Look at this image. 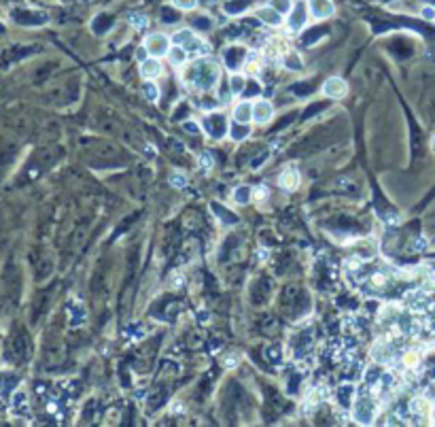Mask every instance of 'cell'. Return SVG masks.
Returning a JSON list of instances; mask_svg holds the SVG:
<instances>
[{
	"label": "cell",
	"instance_id": "6da1fadb",
	"mask_svg": "<svg viewBox=\"0 0 435 427\" xmlns=\"http://www.w3.org/2000/svg\"><path fill=\"white\" fill-rule=\"evenodd\" d=\"M183 68V83L195 92H210L221 81V66L210 56L193 57Z\"/></svg>",
	"mask_w": 435,
	"mask_h": 427
},
{
	"label": "cell",
	"instance_id": "7a4b0ae2",
	"mask_svg": "<svg viewBox=\"0 0 435 427\" xmlns=\"http://www.w3.org/2000/svg\"><path fill=\"white\" fill-rule=\"evenodd\" d=\"M350 412L352 419L357 421L359 425H372L376 421V414H378V400L372 393V389H365L361 391L350 404Z\"/></svg>",
	"mask_w": 435,
	"mask_h": 427
},
{
	"label": "cell",
	"instance_id": "3957f363",
	"mask_svg": "<svg viewBox=\"0 0 435 427\" xmlns=\"http://www.w3.org/2000/svg\"><path fill=\"white\" fill-rule=\"evenodd\" d=\"M202 132H206L212 140H221L227 134V119L221 111H208L202 121Z\"/></svg>",
	"mask_w": 435,
	"mask_h": 427
},
{
	"label": "cell",
	"instance_id": "277c9868",
	"mask_svg": "<svg viewBox=\"0 0 435 427\" xmlns=\"http://www.w3.org/2000/svg\"><path fill=\"white\" fill-rule=\"evenodd\" d=\"M308 2H304V0H299V2H293V9L289 11L287 15V30L289 34H299L301 30L306 28V23H308Z\"/></svg>",
	"mask_w": 435,
	"mask_h": 427
},
{
	"label": "cell",
	"instance_id": "5b68a950",
	"mask_svg": "<svg viewBox=\"0 0 435 427\" xmlns=\"http://www.w3.org/2000/svg\"><path fill=\"white\" fill-rule=\"evenodd\" d=\"M142 47L147 49L149 57H164V56H168V51H170V47H172V38H168L166 34H161V32H153L142 40Z\"/></svg>",
	"mask_w": 435,
	"mask_h": 427
},
{
	"label": "cell",
	"instance_id": "8992f818",
	"mask_svg": "<svg viewBox=\"0 0 435 427\" xmlns=\"http://www.w3.org/2000/svg\"><path fill=\"white\" fill-rule=\"evenodd\" d=\"M248 47L244 45H231L225 49L223 54V60H225V68L229 70V73H240L242 68H244V62H246V56H248Z\"/></svg>",
	"mask_w": 435,
	"mask_h": 427
},
{
	"label": "cell",
	"instance_id": "52a82bcc",
	"mask_svg": "<svg viewBox=\"0 0 435 427\" xmlns=\"http://www.w3.org/2000/svg\"><path fill=\"white\" fill-rule=\"evenodd\" d=\"M306 2H308V11H310L312 19H316V21L329 19V17H333V13H335L333 0H306Z\"/></svg>",
	"mask_w": 435,
	"mask_h": 427
},
{
	"label": "cell",
	"instance_id": "ba28073f",
	"mask_svg": "<svg viewBox=\"0 0 435 427\" xmlns=\"http://www.w3.org/2000/svg\"><path fill=\"white\" fill-rule=\"evenodd\" d=\"M323 93L327 98H333V100H342L348 93V83L342 77H329L323 83Z\"/></svg>",
	"mask_w": 435,
	"mask_h": 427
},
{
	"label": "cell",
	"instance_id": "9c48e42d",
	"mask_svg": "<svg viewBox=\"0 0 435 427\" xmlns=\"http://www.w3.org/2000/svg\"><path fill=\"white\" fill-rule=\"evenodd\" d=\"M255 17H257L261 23L270 26V28H280L282 23H285V15H280L274 7H270V4H268V7L255 9Z\"/></svg>",
	"mask_w": 435,
	"mask_h": 427
},
{
	"label": "cell",
	"instance_id": "30bf717a",
	"mask_svg": "<svg viewBox=\"0 0 435 427\" xmlns=\"http://www.w3.org/2000/svg\"><path fill=\"white\" fill-rule=\"evenodd\" d=\"M408 412L416 417V423H418V421H422L425 417H429V414L433 412L429 397H425V395H416V397H412L410 404H408Z\"/></svg>",
	"mask_w": 435,
	"mask_h": 427
},
{
	"label": "cell",
	"instance_id": "8fae6325",
	"mask_svg": "<svg viewBox=\"0 0 435 427\" xmlns=\"http://www.w3.org/2000/svg\"><path fill=\"white\" fill-rule=\"evenodd\" d=\"M138 73H140V77L144 81H155L157 77H161V73H164V66H161L159 57H147V60L140 62V66H138Z\"/></svg>",
	"mask_w": 435,
	"mask_h": 427
},
{
	"label": "cell",
	"instance_id": "7c38bea8",
	"mask_svg": "<svg viewBox=\"0 0 435 427\" xmlns=\"http://www.w3.org/2000/svg\"><path fill=\"white\" fill-rule=\"evenodd\" d=\"M272 117H274V107H272L270 100H255L253 102V121L259 126L270 124Z\"/></svg>",
	"mask_w": 435,
	"mask_h": 427
},
{
	"label": "cell",
	"instance_id": "4fadbf2b",
	"mask_svg": "<svg viewBox=\"0 0 435 427\" xmlns=\"http://www.w3.org/2000/svg\"><path fill=\"white\" fill-rule=\"evenodd\" d=\"M231 117L236 124H251L253 121V102L251 100H240L231 109Z\"/></svg>",
	"mask_w": 435,
	"mask_h": 427
},
{
	"label": "cell",
	"instance_id": "5bb4252c",
	"mask_svg": "<svg viewBox=\"0 0 435 427\" xmlns=\"http://www.w3.org/2000/svg\"><path fill=\"white\" fill-rule=\"evenodd\" d=\"M299 183H301V177L295 168H287V170H282L280 177H278V185L285 191H295L299 187Z\"/></svg>",
	"mask_w": 435,
	"mask_h": 427
},
{
	"label": "cell",
	"instance_id": "9a60e30c",
	"mask_svg": "<svg viewBox=\"0 0 435 427\" xmlns=\"http://www.w3.org/2000/svg\"><path fill=\"white\" fill-rule=\"evenodd\" d=\"M11 412L17 414V417H28L30 414V404H28V395L26 391H15L13 400H11Z\"/></svg>",
	"mask_w": 435,
	"mask_h": 427
},
{
	"label": "cell",
	"instance_id": "2e32d148",
	"mask_svg": "<svg viewBox=\"0 0 435 427\" xmlns=\"http://www.w3.org/2000/svg\"><path fill=\"white\" fill-rule=\"evenodd\" d=\"M189 60H191L189 51L185 49V47H181V45H172L170 51H168V62H170L172 66H176V68L185 66V64H187Z\"/></svg>",
	"mask_w": 435,
	"mask_h": 427
},
{
	"label": "cell",
	"instance_id": "e0dca14e",
	"mask_svg": "<svg viewBox=\"0 0 435 427\" xmlns=\"http://www.w3.org/2000/svg\"><path fill=\"white\" fill-rule=\"evenodd\" d=\"M231 200H234L238 206H246V204L253 202V187L248 185H238L234 191H231Z\"/></svg>",
	"mask_w": 435,
	"mask_h": 427
},
{
	"label": "cell",
	"instance_id": "ac0fdd59",
	"mask_svg": "<svg viewBox=\"0 0 435 427\" xmlns=\"http://www.w3.org/2000/svg\"><path fill=\"white\" fill-rule=\"evenodd\" d=\"M246 85H248V81L242 73H231L229 74V93L231 96H242L244 90H246Z\"/></svg>",
	"mask_w": 435,
	"mask_h": 427
},
{
	"label": "cell",
	"instance_id": "d6986e66",
	"mask_svg": "<svg viewBox=\"0 0 435 427\" xmlns=\"http://www.w3.org/2000/svg\"><path fill=\"white\" fill-rule=\"evenodd\" d=\"M280 57H282V60H280L282 66H285L287 70H295V73L304 70V62H301L299 54H295V51H285Z\"/></svg>",
	"mask_w": 435,
	"mask_h": 427
},
{
	"label": "cell",
	"instance_id": "ffe728a7",
	"mask_svg": "<svg viewBox=\"0 0 435 427\" xmlns=\"http://www.w3.org/2000/svg\"><path fill=\"white\" fill-rule=\"evenodd\" d=\"M227 134H229V138H231V140H236V143H242L244 138L251 136V126H246V124H238V126H236V124H234V126L229 128V132H227Z\"/></svg>",
	"mask_w": 435,
	"mask_h": 427
},
{
	"label": "cell",
	"instance_id": "44dd1931",
	"mask_svg": "<svg viewBox=\"0 0 435 427\" xmlns=\"http://www.w3.org/2000/svg\"><path fill=\"white\" fill-rule=\"evenodd\" d=\"M142 96L147 98L151 104L157 102L159 100V87H157V83H155V81H144V83H142Z\"/></svg>",
	"mask_w": 435,
	"mask_h": 427
},
{
	"label": "cell",
	"instance_id": "7402d4cb",
	"mask_svg": "<svg viewBox=\"0 0 435 427\" xmlns=\"http://www.w3.org/2000/svg\"><path fill=\"white\" fill-rule=\"evenodd\" d=\"M130 23L136 28V30H144V28L149 26V15L147 13H132Z\"/></svg>",
	"mask_w": 435,
	"mask_h": 427
},
{
	"label": "cell",
	"instance_id": "603a6c76",
	"mask_svg": "<svg viewBox=\"0 0 435 427\" xmlns=\"http://www.w3.org/2000/svg\"><path fill=\"white\" fill-rule=\"evenodd\" d=\"M270 7H274L280 15H289V11L293 9V0H270Z\"/></svg>",
	"mask_w": 435,
	"mask_h": 427
},
{
	"label": "cell",
	"instance_id": "cb8c5ba5",
	"mask_svg": "<svg viewBox=\"0 0 435 427\" xmlns=\"http://www.w3.org/2000/svg\"><path fill=\"white\" fill-rule=\"evenodd\" d=\"M170 4L178 11H193L198 7V0H170Z\"/></svg>",
	"mask_w": 435,
	"mask_h": 427
},
{
	"label": "cell",
	"instance_id": "d4e9b609",
	"mask_svg": "<svg viewBox=\"0 0 435 427\" xmlns=\"http://www.w3.org/2000/svg\"><path fill=\"white\" fill-rule=\"evenodd\" d=\"M212 166H214L212 155L208 153V151H204V153H200V168H202V170L208 172V170H212Z\"/></svg>",
	"mask_w": 435,
	"mask_h": 427
},
{
	"label": "cell",
	"instance_id": "484cf974",
	"mask_svg": "<svg viewBox=\"0 0 435 427\" xmlns=\"http://www.w3.org/2000/svg\"><path fill=\"white\" fill-rule=\"evenodd\" d=\"M170 185L172 187H178V189H183V187H187V179H185L181 172H174L172 177H170Z\"/></svg>",
	"mask_w": 435,
	"mask_h": 427
},
{
	"label": "cell",
	"instance_id": "4316f807",
	"mask_svg": "<svg viewBox=\"0 0 435 427\" xmlns=\"http://www.w3.org/2000/svg\"><path fill=\"white\" fill-rule=\"evenodd\" d=\"M183 130L185 132H189V134H200L202 132V126L198 124V121H193V119H187L183 124Z\"/></svg>",
	"mask_w": 435,
	"mask_h": 427
},
{
	"label": "cell",
	"instance_id": "83f0119b",
	"mask_svg": "<svg viewBox=\"0 0 435 427\" xmlns=\"http://www.w3.org/2000/svg\"><path fill=\"white\" fill-rule=\"evenodd\" d=\"M420 17L427 21H435V7H431V4H425V7L420 9Z\"/></svg>",
	"mask_w": 435,
	"mask_h": 427
},
{
	"label": "cell",
	"instance_id": "f1b7e54d",
	"mask_svg": "<svg viewBox=\"0 0 435 427\" xmlns=\"http://www.w3.org/2000/svg\"><path fill=\"white\" fill-rule=\"evenodd\" d=\"M427 249V238H414V242H412V251H416V253H420V251Z\"/></svg>",
	"mask_w": 435,
	"mask_h": 427
},
{
	"label": "cell",
	"instance_id": "f546056e",
	"mask_svg": "<svg viewBox=\"0 0 435 427\" xmlns=\"http://www.w3.org/2000/svg\"><path fill=\"white\" fill-rule=\"evenodd\" d=\"M265 198V187H257L253 189V200H263Z\"/></svg>",
	"mask_w": 435,
	"mask_h": 427
},
{
	"label": "cell",
	"instance_id": "4dcf8cb0",
	"mask_svg": "<svg viewBox=\"0 0 435 427\" xmlns=\"http://www.w3.org/2000/svg\"><path fill=\"white\" fill-rule=\"evenodd\" d=\"M147 57H149L147 49H144V47L140 45V47H138V51H136V60H138V62H142V60H147Z\"/></svg>",
	"mask_w": 435,
	"mask_h": 427
},
{
	"label": "cell",
	"instance_id": "1f68e13d",
	"mask_svg": "<svg viewBox=\"0 0 435 427\" xmlns=\"http://www.w3.org/2000/svg\"><path fill=\"white\" fill-rule=\"evenodd\" d=\"M429 147H431V151H433V153H435V134H433V136H431V143H429Z\"/></svg>",
	"mask_w": 435,
	"mask_h": 427
},
{
	"label": "cell",
	"instance_id": "d6a6232c",
	"mask_svg": "<svg viewBox=\"0 0 435 427\" xmlns=\"http://www.w3.org/2000/svg\"><path fill=\"white\" fill-rule=\"evenodd\" d=\"M420 2H425V4H431V7H435V0H420Z\"/></svg>",
	"mask_w": 435,
	"mask_h": 427
}]
</instances>
